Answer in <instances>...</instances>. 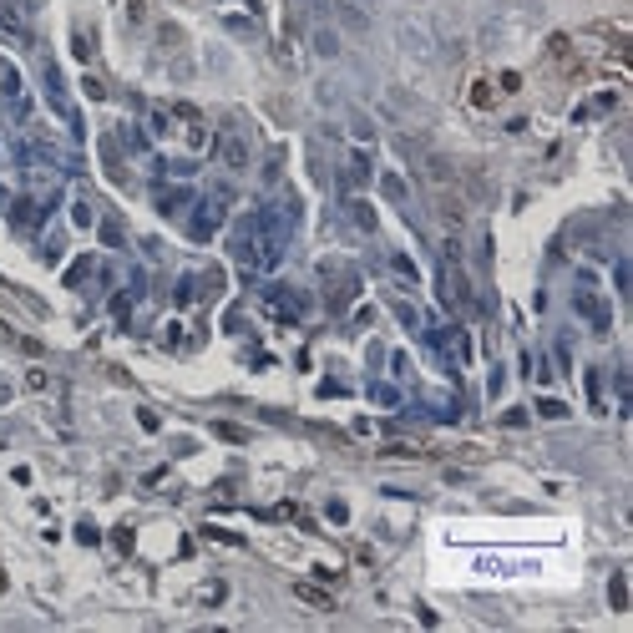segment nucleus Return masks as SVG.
<instances>
[{
    "label": "nucleus",
    "instance_id": "nucleus-26",
    "mask_svg": "<svg viewBox=\"0 0 633 633\" xmlns=\"http://www.w3.org/2000/svg\"><path fill=\"white\" fill-rule=\"evenodd\" d=\"M325 517H330V522H345L350 512H345V501H330V507H325Z\"/></svg>",
    "mask_w": 633,
    "mask_h": 633
},
{
    "label": "nucleus",
    "instance_id": "nucleus-18",
    "mask_svg": "<svg viewBox=\"0 0 633 633\" xmlns=\"http://www.w3.org/2000/svg\"><path fill=\"white\" fill-rule=\"evenodd\" d=\"M375 400H380V406H400V390H390V385H375Z\"/></svg>",
    "mask_w": 633,
    "mask_h": 633
},
{
    "label": "nucleus",
    "instance_id": "nucleus-23",
    "mask_svg": "<svg viewBox=\"0 0 633 633\" xmlns=\"http://www.w3.org/2000/svg\"><path fill=\"white\" fill-rule=\"evenodd\" d=\"M471 101H476V107H486V101H492V86H486V82H476V92H471Z\"/></svg>",
    "mask_w": 633,
    "mask_h": 633
},
{
    "label": "nucleus",
    "instance_id": "nucleus-28",
    "mask_svg": "<svg viewBox=\"0 0 633 633\" xmlns=\"http://www.w3.org/2000/svg\"><path fill=\"white\" fill-rule=\"evenodd\" d=\"M0 208H5V188H0Z\"/></svg>",
    "mask_w": 633,
    "mask_h": 633
},
{
    "label": "nucleus",
    "instance_id": "nucleus-2",
    "mask_svg": "<svg viewBox=\"0 0 633 633\" xmlns=\"http://www.w3.org/2000/svg\"><path fill=\"white\" fill-rule=\"evenodd\" d=\"M213 152H218V162H223L228 173H243V167H249V142H243L238 132H223L213 142Z\"/></svg>",
    "mask_w": 633,
    "mask_h": 633
},
{
    "label": "nucleus",
    "instance_id": "nucleus-25",
    "mask_svg": "<svg viewBox=\"0 0 633 633\" xmlns=\"http://www.w3.org/2000/svg\"><path fill=\"white\" fill-rule=\"evenodd\" d=\"M82 86H86V97H97V101H101V97H107V86H101V82H97V76H86V82H82Z\"/></svg>",
    "mask_w": 633,
    "mask_h": 633
},
{
    "label": "nucleus",
    "instance_id": "nucleus-20",
    "mask_svg": "<svg viewBox=\"0 0 633 633\" xmlns=\"http://www.w3.org/2000/svg\"><path fill=\"white\" fill-rule=\"evenodd\" d=\"M608 593H613V608H628V593H623V578H613V588H608Z\"/></svg>",
    "mask_w": 633,
    "mask_h": 633
},
{
    "label": "nucleus",
    "instance_id": "nucleus-24",
    "mask_svg": "<svg viewBox=\"0 0 633 633\" xmlns=\"http://www.w3.org/2000/svg\"><path fill=\"white\" fill-rule=\"evenodd\" d=\"M101 238H107L112 249H117V243H122V228H117V223H101Z\"/></svg>",
    "mask_w": 633,
    "mask_h": 633
},
{
    "label": "nucleus",
    "instance_id": "nucleus-21",
    "mask_svg": "<svg viewBox=\"0 0 633 633\" xmlns=\"http://www.w3.org/2000/svg\"><path fill=\"white\" fill-rule=\"evenodd\" d=\"M25 385H31V390H46L51 375H46V370H31V375H25Z\"/></svg>",
    "mask_w": 633,
    "mask_h": 633
},
{
    "label": "nucleus",
    "instance_id": "nucleus-14",
    "mask_svg": "<svg viewBox=\"0 0 633 633\" xmlns=\"http://www.w3.org/2000/svg\"><path fill=\"white\" fill-rule=\"evenodd\" d=\"M193 294H198V284H193V279H183V284H177V289H173V304H193Z\"/></svg>",
    "mask_w": 633,
    "mask_h": 633
},
{
    "label": "nucleus",
    "instance_id": "nucleus-17",
    "mask_svg": "<svg viewBox=\"0 0 633 633\" xmlns=\"http://www.w3.org/2000/svg\"><path fill=\"white\" fill-rule=\"evenodd\" d=\"M390 264H395V274H400V279H406V284H416V269H410V258H406V253H395V258H390Z\"/></svg>",
    "mask_w": 633,
    "mask_h": 633
},
{
    "label": "nucleus",
    "instance_id": "nucleus-16",
    "mask_svg": "<svg viewBox=\"0 0 633 633\" xmlns=\"http://www.w3.org/2000/svg\"><path fill=\"white\" fill-rule=\"evenodd\" d=\"M294 593H299L304 603H319V608H330V598H325V593H319V588H309V583H299V588H294Z\"/></svg>",
    "mask_w": 633,
    "mask_h": 633
},
{
    "label": "nucleus",
    "instance_id": "nucleus-1",
    "mask_svg": "<svg viewBox=\"0 0 633 633\" xmlns=\"http://www.w3.org/2000/svg\"><path fill=\"white\" fill-rule=\"evenodd\" d=\"M578 314H583L588 319V325L593 330H598V334H608V325H613V314H608V299H603V294H588V289H578Z\"/></svg>",
    "mask_w": 633,
    "mask_h": 633
},
{
    "label": "nucleus",
    "instance_id": "nucleus-8",
    "mask_svg": "<svg viewBox=\"0 0 633 633\" xmlns=\"http://www.w3.org/2000/svg\"><path fill=\"white\" fill-rule=\"evenodd\" d=\"M0 97H21V71L0 56Z\"/></svg>",
    "mask_w": 633,
    "mask_h": 633
},
{
    "label": "nucleus",
    "instance_id": "nucleus-10",
    "mask_svg": "<svg viewBox=\"0 0 633 633\" xmlns=\"http://www.w3.org/2000/svg\"><path fill=\"white\" fill-rule=\"evenodd\" d=\"M350 213H355V223L365 228V234H375V208H370V203H350Z\"/></svg>",
    "mask_w": 633,
    "mask_h": 633
},
{
    "label": "nucleus",
    "instance_id": "nucleus-3",
    "mask_svg": "<svg viewBox=\"0 0 633 633\" xmlns=\"http://www.w3.org/2000/svg\"><path fill=\"white\" fill-rule=\"evenodd\" d=\"M0 36H5V41H16V46H31V25L21 21V10L10 5V0L0 5Z\"/></svg>",
    "mask_w": 633,
    "mask_h": 633
},
{
    "label": "nucleus",
    "instance_id": "nucleus-9",
    "mask_svg": "<svg viewBox=\"0 0 633 633\" xmlns=\"http://www.w3.org/2000/svg\"><path fill=\"white\" fill-rule=\"evenodd\" d=\"M380 193H385L390 203H406V183H400L395 173H385V177H380Z\"/></svg>",
    "mask_w": 633,
    "mask_h": 633
},
{
    "label": "nucleus",
    "instance_id": "nucleus-5",
    "mask_svg": "<svg viewBox=\"0 0 633 633\" xmlns=\"http://www.w3.org/2000/svg\"><path fill=\"white\" fill-rule=\"evenodd\" d=\"M269 304H274L284 319H294V314H304V309H309V299H304L299 289H269Z\"/></svg>",
    "mask_w": 633,
    "mask_h": 633
},
{
    "label": "nucleus",
    "instance_id": "nucleus-12",
    "mask_svg": "<svg viewBox=\"0 0 633 633\" xmlns=\"http://www.w3.org/2000/svg\"><path fill=\"white\" fill-rule=\"evenodd\" d=\"M340 21L350 25V31H365V10H355L350 0H345V5H340Z\"/></svg>",
    "mask_w": 633,
    "mask_h": 633
},
{
    "label": "nucleus",
    "instance_id": "nucleus-27",
    "mask_svg": "<svg viewBox=\"0 0 633 633\" xmlns=\"http://www.w3.org/2000/svg\"><path fill=\"white\" fill-rule=\"evenodd\" d=\"M223 593H228L223 583H213V588H203V603H223Z\"/></svg>",
    "mask_w": 633,
    "mask_h": 633
},
{
    "label": "nucleus",
    "instance_id": "nucleus-11",
    "mask_svg": "<svg viewBox=\"0 0 633 633\" xmlns=\"http://www.w3.org/2000/svg\"><path fill=\"white\" fill-rule=\"evenodd\" d=\"M188 198H193V193H188V188H177V193H162L158 203H162V213H177V208H188Z\"/></svg>",
    "mask_w": 633,
    "mask_h": 633
},
{
    "label": "nucleus",
    "instance_id": "nucleus-19",
    "mask_svg": "<svg viewBox=\"0 0 633 633\" xmlns=\"http://www.w3.org/2000/svg\"><path fill=\"white\" fill-rule=\"evenodd\" d=\"M71 218H76V228H92V208H86V203H76Z\"/></svg>",
    "mask_w": 633,
    "mask_h": 633
},
{
    "label": "nucleus",
    "instance_id": "nucleus-15",
    "mask_svg": "<svg viewBox=\"0 0 633 633\" xmlns=\"http://www.w3.org/2000/svg\"><path fill=\"white\" fill-rule=\"evenodd\" d=\"M92 269H97L92 258H76V264H71V274H66V284H82L86 274H92Z\"/></svg>",
    "mask_w": 633,
    "mask_h": 633
},
{
    "label": "nucleus",
    "instance_id": "nucleus-7",
    "mask_svg": "<svg viewBox=\"0 0 633 633\" xmlns=\"http://www.w3.org/2000/svg\"><path fill=\"white\" fill-rule=\"evenodd\" d=\"M365 177H370V158H365V152H350V167H345V183H350V188H360Z\"/></svg>",
    "mask_w": 633,
    "mask_h": 633
},
{
    "label": "nucleus",
    "instance_id": "nucleus-4",
    "mask_svg": "<svg viewBox=\"0 0 633 633\" xmlns=\"http://www.w3.org/2000/svg\"><path fill=\"white\" fill-rule=\"evenodd\" d=\"M41 213H46V203H36V198L10 203V223H16L21 234H36V228H41Z\"/></svg>",
    "mask_w": 633,
    "mask_h": 633
},
{
    "label": "nucleus",
    "instance_id": "nucleus-13",
    "mask_svg": "<svg viewBox=\"0 0 633 633\" xmlns=\"http://www.w3.org/2000/svg\"><path fill=\"white\" fill-rule=\"evenodd\" d=\"M314 51H319V56H334V51H340V36H334V31H319L314 36Z\"/></svg>",
    "mask_w": 633,
    "mask_h": 633
},
{
    "label": "nucleus",
    "instance_id": "nucleus-22",
    "mask_svg": "<svg viewBox=\"0 0 633 633\" xmlns=\"http://www.w3.org/2000/svg\"><path fill=\"white\" fill-rule=\"evenodd\" d=\"M213 431L223 436V441H243V431H238V425H228V421H223V425H213Z\"/></svg>",
    "mask_w": 633,
    "mask_h": 633
},
{
    "label": "nucleus",
    "instance_id": "nucleus-6",
    "mask_svg": "<svg viewBox=\"0 0 633 633\" xmlns=\"http://www.w3.org/2000/svg\"><path fill=\"white\" fill-rule=\"evenodd\" d=\"M46 97H51V107H56L61 117L71 122V107H66V86H61V71H56V66H46Z\"/></svg>",
    "mask_w": 633,
    "mask_h": 633
}]
</instances>
